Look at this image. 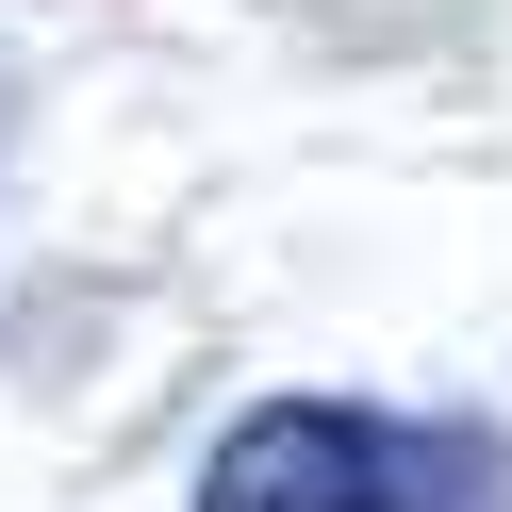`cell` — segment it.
<instances>
[{
	"instance_id": "obj_1",
	"label": "cell",
	"mask_w": 512,
	"mask_h": 512,
	"mask_svg": "<svg viewBox=\"0 0 512 512\" xmlns=\"http://www.w3.org/2000/svg\"><path fill=\"white\" fill-rule=\"evenodd\" d=\"M446 479H463L446 446L380 430V413H347V397H265V413L215 430L199 512H430Z\"/></svg>"
}]
</instances>
